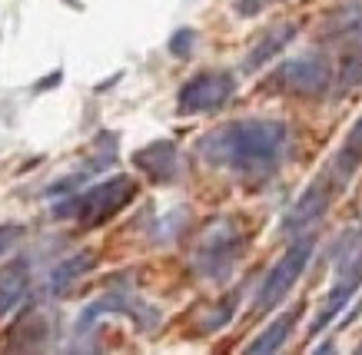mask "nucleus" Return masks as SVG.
Here are the masks:
<instances>
[{"label": "nucleus", "mask_w": 362, "mask_h": 355, "mask_svg": "<svg viewBox=\"0 0 362 355\" xmlns=\"http://www.w3.org/2000/svg\"><path fill=\"white\" fill-rule=\"evenodd\" d=\"M289 147V130L279 119H240L220 130L199 136V160L229 170L240 179H266L272 176Z\"/></svg>", "instance_id": "1"}, {"label": "nucleus", "mask_w": 362, "mask_h": 355, "mask_svg": "<svg viewBox=\"0 0 362 355\" xmlns=\"http://www.w3.org/2000/svg\"><path fill=\"white\" fill-rule=\"evenodd\" d=\"M133 196H136V179L110 176V179H104V183L90 186V190L60 196V199L50 206V216H54V220H76V222H83V226H100V222H106L113 213H120Z\"/></svg>", "instance_id": "2"}, {"label": "nucleus", "mask_w": 362, "mask_h": 355, "mask_svg": "<svg viewBox=\"0 0 362 355\" xmlns=\"http://www.w3.org/2000/svg\"><path fill=\"white\" fill-rule=\"evenodd\" d=\"M316 249V233H306V236L293 239V246L283 252V259H276V266L270 269V276L263 279L256 292V312H270L276 309L283 299L289 296V289L299 282V276L306 272L309 259Z\"/></svg>", "instance_id": "3"}, {"label": "nucleus", "mask_w": 362, "mask_h": 355, "mask_svg": "<svg viewBox=\"0 0 362 355\" xmlns=\"http://www.w3.org/2000/svg\"><path fill=\"white\" fill-rule=\"evenodd\" d=\"M240 249H242L240 229H236L229 220H220L210 233L203 236V242H199L197 259H193V269H197L203 279L223 282L229 272H233V266H236Z\"/></svg>", "instance_id": "4"}, {"label": "nucleus", "mask_w": 362, "mask_h": 355, "mask_svg": "<svg viewBox=\"0 0 362 355\" xmlns=\"http://www.w3.org/2000/svg\"><path fill=\"white\" fill-rule=\"evenodd\" d=\"M329 83H332V63L322 50H306V53L286 60L276 70V87L293 93V97H306V100L322 97L329 90Z\"/></svg>", "instance_id": "5"}, {"label": "nucleus", "mask_w": 362, "mask_h": 355, "mask_svg": "<svg viewBox=\"0 0 362 355\" xmlns=\"http://www.w3.org/2000/svg\"><path fill=\"white\" fill-rule=\"evenodd\" d=\"M236 93V76L227 70H203L193 80H186L176 93V110L183 117H197V113H213L220 106H227Z\"/></svg>", "instance_id": "6"}, {"label": "nucleus", "mask_w": 362, "mask_h": 355, "mask_svg": "<svg viewBox=\"0 0 362 355\" xmlns=\"http://www.w3.org/2000/svg\"><path fill=\"white\" fill-rule=\"evenodd\" d=\"M336 190H339V183H336L329 173L319 176L316 183L296 199V206L283 216V233H286V236H299V233H306V229L326 213V206L332 203V192Z\"/></svg>", "instance_id": "7"}, {"label": "nucleus", "mask_w": 362, "mask_h": 355, "mask_svg": "<svg viewBox=\"0 0 362 355\" xmlns=\"http://www.w3.org/2000/svg\"><path fill=\"white\" fill-rule=\"evenodd\" d=\"M133 166L150 183H173V179L180 176V149H176V143H170V140H156L150 147L136 149Z\"/></svg>", "instance_id": "8"}, {"label": "nucleus", "mask_w": 362, "mask_h": 355, "mask_svg": "<svg viewBox=\"0 0 362 355\" xmlns=\"http://www.w3.org/2000/svg\"><path fill=\"white\" fill-rule=\"evenodd\" d=\"M299 33V27L296 24H276V27H270L263 37L256 40V47L246 53V60H242V70L246 74H256L259 67H266L283 47H289V40Z\"/></svg>", "instance_id": "9"}, {"label": "nucleus", "mask_w": 362, "mask_h": 355, "mask_svg": "<svg viewBox=\"0 0 362 355\" xmlns=\"http://www.w3.org/2000/svg\"><path fill=\"white\" fill-rule=\"evenodd\" d=\"M27 286H31V269L24 259H17L10 266L0 272V319L7 315V312H14L24 296H27Z\"/></svg>", "instance_id": "10"}, {"label": "nucleus", "mask_w": 362, "mask_h": 355, "mask_svg": "<svg viewBox=\"0 0 362 355\" xmlns=\"http://www.w3.org/2000/svg\"><path fill=\"white\" fill-rule=\"evenodd\" d=\"M362 163V117L356 119V126L349 130L346 143H343V149H339V156L332 160V170L329 176L339 183V186H346V179L356 173V166Z\"/></svg>", "instance_id": "11"}, {"label": "nucleus", "mask_w": 362, "mask_h": 355, "mask_svg": "<svg viewBox=\"0 0 362 355\" xmlns=\"http://www.w3.org/2000/svg\"><path fill=\"white\" fill-rule=\"evenodd\" d=\"M93 263H97L93 252H76V256H70V259L57 263V269H54L50 279H47V292H50V296H60L70 282H76L83 272H90Z\"/></svg>", "instance_id": "12"}, {"label": "nucleus", "mask_w": 362, "mask_h": 355, "mask_svg": "<svg viewBox=\"0 0 362 355\" xmlns=\"http://www.w3.org/2000/svg\"><path fill=\"white\" fill-rule=\"evenodd\" d=\"M296 315H299V309L283 312V315H279V319H276V322H272V326L266 329L256 342H249V345H246V352L263 355V352H276V349H283V342H286L289 329H293V322H296Z\"/></svg>", "instance_id": "13"}, {"label": "nucleus", "mask_w": 362, "mask_h": 355, "mask_svg": "<svg viewBox=\"0 0 362 355\" xmlns=\"http://www.w3.org/2000/svg\"><path fill=\"white\" fill-rule=\"evenodd\" d=\"M166 50L173 53L176 60H186V57H193V50H197V30H190V27H180L173 37H170V44H166Z\"/></svg>", "instance_id": "14"}, {"label": "nucleus", "mask_w": 362, "mask_h": 355, "mask_svg": "<svg viewBox=\"0 0 362 355\" xmlns=\"http://www.w3.org/2000/svg\"><path fill=\"white\" fill-rule=\"evenodd\" d=\"M60 83H63V70L57 67V70H50V74H47L44 80H37V83H33V93H47V90L60 87Z\"/></svg>", "instance_id": "15"}, {"label": "nucleus", "mask_w": 362, "mask_h": 355, "mask_svg": "<svg viewBox=\"0 0 362 355\" xmlns=\"http://www.w3.org/2000/svg\"><path fill=\"white\" fill-rule=\"evenodd\" d=\"M17 239H20V226H0V256L10 252V246Z\"/></svg>", "instance_id": "16"}, {"label": "nucleus", "mask_w": 362, "mask_h": 355, "mask_svg": "<svg viewBox=\"0 0 362 355\" xmlns=\"http://www.w3.org/2000/svg\"><path fill=\"white\" fill-rule=\"evenodd\" d=\"M63 3H67V7H74V10H80V7H83V0H63Z\"/></svg>", "instance_id": "17"}]
</instances>
